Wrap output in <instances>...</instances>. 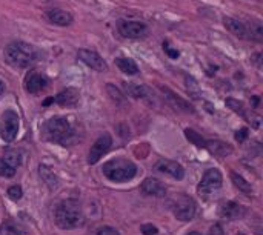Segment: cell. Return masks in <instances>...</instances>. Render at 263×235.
<instances>
[{
    "label": "cell",
    "mask_w": 263,
    "mask_h": 235,
    "mask_svg": "<svg viewBox=\"0 0 263 235\" xmlns=\"http://www.w3.org/2000/svg\"><path fill=\"white\" fill-rule=\"evenodd\" d=\"M159 90L162 91V94H163L165 100L168 102V105L172 106L174 109L182 111V112H191V114L194 112L192 106H191L186 100H183L182 97H179L174 91H171L169 88H166V86H159Z\"/></svg>",
    "instance_id": "14"
},
{
    "label": "cell",
    "mask_w": 263,
    "mask_h": 235,
    "mask_svg": "<svg viewBox=\"0 0 263 235\" xmlns=\"http://www.w3.org/2000/svg\"><path fill=\"white\" fill-rule=\"evenodd\" d=\"M171 209H172V214L175 215L177 220L189 221L195 215V203L192 198H189L186 195H180L179 198H175L172 201Z\"/></svg>",
    "instance_id": "6"
},
{
    "label": "cell",
    "mask_w": 263,
    "mask_h": 235,
    "mask_svg": "<svg viewBox=\"0 0 263 235\" xmlns=\"http://www.w3.org/2000/svg\"><path fill=\"white\" fill-rule=\"evenodd\" d=\"M79 100V91L74 90V88H68V90L58 93L55 97L48 99L43 105H49V103H57L60 106H74Z\"/></svg>",
    "instance_id": "16"
},
{
    "label": "cell",
    "mask_w": 263,
    "mask_h": 235,
    "mask_svg": "<svg viewBox=\"0 0 263 235\" xmlns=\"http://www.w3.org/2000/svg\"><path fill=\"white\" fill-rule=\"evenodd\" d=\"M140 230H142V233L143 235H157V227L156 226H153V224H143L142 227H140Z\"/></svg>",
    "instance_id": "30"
},
{
    "label": "cell",
    "mask_w": 263,
    "mask_h": 235,
    "mask_svg": "<svg viewBox=\"0 0 263 235\" xmlns=\"http://www.w3.org/2000/svg\"><path fill=\"white\" fill-rule=\"evenodd\" d=\"M186 235H202V233H199V232H189V233H186Z\"/></svg>",
    "instance_id": "35"
},
{
    "label": "cell",
    "mask_w": 263,
    "mask_h": 235,
    "mask_svg": "<svg viewBox=\"0 0 263 235\" xmlns=\"http://www.w3.org/2000/svg\"><path fill=\"white\" fill-rule=\"evenodd\" d=\"M22 195H23V191H22V188L20 186H11L10 189H8V197L13 200V201H19L20 198H22Z\"/></svg>",
    "instance_id": "28"
},
{
    "label": "cell",
    "mask_w": 263,
    "mask_h": 235,
    "mask_svg": "<svg viewBox=\"0 0 263 235\" xmlns=\"http://www.w3.org/2000/svg\"><path fill=\"white\" fill-rule=\"evenodd\" d=\"M123 88L128 96L133 99H148L151 96V90L146 85L142 83H134V82H125Z\"/></svg>",
    "instance_id": "19"
},
{
    "label": "cell",
    "mask_w": 263,
    "mask_h": 235,
    "mask_svg": "<svg viewBox=\"0 0 263 235\" xmlns=\"http://www.w3.org/2000/svg\"><path fill=\"white\" fill-rule=\"evenodd\" d=\"M208 235H225V232H223V229H222L220 224H214V226H211Z\"/></svg>",
    "instance_id": "32"
},
{
    "label": "cell",
    "mask_w": 263,
    "mask_h": 235,
    "mask_svg": "<svg viewBox=\"0 0 263 235\" xmlns=\"http://www.w3.org/2000/svg\"><path fill=\"white\" fill-rule=\"evenodd\" d=\"M163 51H165V52H166V54H168L171 58H177V57L180 55L177 49H172V48H171L168 43H163Z\"/></svg>",
    "instance_id": "31"
},
{
    "label": "cell",
    "mask_w": 263,
    "mask_h": 235,
    "mask_svg": "<svg viewBox=\"0 0 263 235\" xmlns=\"http://www.w3.org/2000/svg\"><path fill=\"white\" fill-rule=\"evenodd\" d=\"M205 148H207L211 154L217 155V157H226L232 152V148L231 144L225 143V141H220V140H207V144H205Z\"/></svg>",
    "instance_id": "21"
},
{
    "label": "cell",
    "mask_w": 263,
    "mask_h": 235,
    "mask_svg": "<svg viewBox=\"0 0 263 235\" xmlns=\"http://www.w3.org/2000/svg\"><path fill=\"white\" fill-rule=\"evenodd\" d=\"M185 135L191 143L199 146V148H205V144H207V140H205L199 132H195L194 129H185Z\"/></svg>",
    "instance_id": "25"
},
{
    "label": "cell",
    "mask_w": 263,
    "mask_h": 235,
    "mask_svg": "<svg viewBox=\"0 0 263 235\" xmlns=\"http://www.w3.org/2000/svg\"><path fill=\"white\" fill-rule=\"evenodd\" d=\"M19 134V115L8 109L2 114V126H0V135L8 143L14 141Z\"/></svg>",
    "instance_id": "7"
},
{
    "label": "cell",
    "mask_w": 263,
    "mask_h": 235,
    "mask_svg": "<svg viewBox=\"0 0 263 235\" xmlns=\"http://www.w3.org/2000/svg\"><path fill=\"white\" fill-rule=\"evenodd\" d=\"M223 23H225L226 29L232 36H236L239 39H245V40L251 39L249 37V31H248V26L243 22H240L237 19H232V17H225Z\"/></svg>",
    "instance_id": "17"
},
{
    "label": "cell",
    "mask_w": 263,
    "mask_h": 235,
    "mask_svg": "<svg viewBox=\"0 0 263 235\" xmlns=\"http://www.w3.org/2000/svg\"><path fill=\"white\" fill-rule=\"evenodd\" d=\"M5 62L13 68L26 69L39 58V51L29 43L25 42H13L4 51Z\"/></svg>",
    "instance_id": "1"
},
{
    "label": "cell",
    "mask_w": 263,
    "mask_h": 235,
    "mask_svg": "<svg viewBox=\"0 0 263 235\" xmlns=\"http://www.w3.org/2000/svg\"><path fill=\"white\" fill-rule=\"evenodd\" d=\"M156 169L162 174H166L169 177L175 179V180H182L185 177V169L180 163L177 162H172V160H159L156 163Z\"/></svg>",
    "instance_id": "12"
},
{
    "label": "cell",
    "mask_w": 263,
    "mask_h": 235,
    "mask_svg": "<svg viewBox=\"0 0 263 235\" xmlns=\"http://www.w3.org/2000/svg\"><path fill=\"white\" fill-rule=\"evenodd\" d=\"M45 129L51 141L62 146H68L74 140V128L65 117H52L51 120H48Z\"/></svg>",
    "instance_id": "4"
},
{
    "label": "cell",
    "mask_w": 263,
    "mask_h": 235,
    "mask_svg": "<svg viewBox=\"0 0 263 235\" xmlns=\"http://www.w3.org/2000/svg\"><path fill=\"white\" fill-rule=\"evenodd\" d=\"M111 144H112V138L109 134H103L100 135L94 144L91 146L90 149V155H88V163L90 165H96L109 149H111Z\"/></svg>",
    "instance_id": "10"
},
{
    "label": "cell",
    "mask_w": 263,
    "mask_h": 235,
    "mask_svg": "<svg viewBox=\"0 0 263 235\" xmlns=\"http://www.w3.org/2000/svg\"><path fill=\"white\" fill-rule=\"evenodd\" d=\"M55 223L62 229H74L82 223V208L76 200H63L55 208Z\"/></svg>",
    "instance_id": "3"
},
{
    "label": "cell",
    "mask_w": 263,
    "mask_h": 235,
    "mask_svg": "<svg viewBox=\"0 0 263 235\" xmlns=\"http://www.w3.org/2000/svg\"><path fill=\"white\" fill-rule=\"evenodd\" d=\"M48 86V79L39 72H28L25 77V90L29 94H39Z\"/></svg>",
    "instance_id": "13"
},
{
    "label": "cell",
    "mask_w": 263,
    "mask_h": 235,
    "mask_svg": "<svg viewBox=\"0 0 263 235\" xmlns=\"http://www.w3.org/2000/svg\"><path fill=\"white\" fill-rule=\"evenodd\" d=\"M40 175H42V179L45 180L46 185H49L51 188L57 186V177H55L54 172H52L48 166L40 165Z\"/></svg>",
    "instance_id": "24"
},
{
    "label": "cell",
    "mask_w": 263,
    "mask_h": 235,
    "mask_svg": "<svg viewBox=\"0 0 263 235\" xmlns=\"http://www.w3.org/2000/svg\"><path fill=\"white\" fill-rule=\"evenodd\" d=\"M117 29L125 39H143L148 36V26L137 20H120Z\"/></svg>",
    "instance_id": "8"
},
{
    "label": "cell",
    "mask_w": 263,
    "mask_h": 235,
    "mask_svg": "<svg viewBox=\"0 0 263 235\" xmlns=\"http://www.w3.org/2000/svg\"><path fill=\"white\" fill-rule=\"evenodd\" d=\"M106 90H108V93H109V97L117 103V105H123L125 103V97L122 96V93L117 90L115 86H112V85H108L106 86Z\"/></svg>",
    "instance_id": "26"
},
{
    "label": "cell",
    "mask_w": 263,
    "mask_h": 235,
    "mask_svg": "<svg viewBox=\"0 0 263 235\" xmlns=\"http://www.w3.org/2000/svg\"><path fill=\"white\" fill-rule=\"evenodd\" d=\"M246 137H248V129H246V128H242V129L237 131V134H236V140H237V141H243Z\"/></svg>",
    "instance_id": "33"
},
{
    "label": "cell",
    "mask_w": 263,
    "mask_h": 235,
    "mask_svg": "<svg viewBox=\"0 0 263 235\" xmlns=\"http://www.w3.org/2000/svg\"><path fill=\"white\" fill-rule=\"evenodd\" d=\"M5 93V83H4V80L0 79V96H2Z\"/></svg>",
    "instance_id": "34"
},
{
    "label": "cell",
    "mask_w": 263,
    "mask_h": 235,
    "mask_svg": "<svg viewBox=\"0 0 263 235\" xmlns=\"http://www.w3.org/2000/svg\"><path fill=\"white\" fill-rule=\"evenodd\" d=\"M115 65H117V68H119L123 74H128V75H136L139 72L137 63L133 60V58H128V57L115 58Z\"/></svg>",
    "instance_id": "22"
},
{
    "label": "cell",
    "mask_w": 263,
    "mask_h": 235,
    "mask_svg": "<svg viewBox=\"0 0 263 235\" xmlns=\"http://www.w3.org/2000/svg\"><path fill=\"white\" fill-rule=\"evenodd\" d=\"M222 217L228 218V220H239L245 215V208L239 203H234V201H226L223 203V206L220 209Z\"/></svg>",
    "instance_id": "20"
},
{
    "label": "cell",
    "mask_w": 263,
    "mask_h": 235,
    "mask_svg": "<svg viewBox=\"0 0 263 235\" xmlns=\"http://www.w3.org/2000/svg\"><path fill=\"white\" fill-rule=\"evenodd\" d=\"M46 17H48V20L51 23H54L57 26H70L74 22V17H73L71 13H68L65 10H58V8L48 10L46 11Z\"/></svg>",
    "instance_id": "18"
},
{
    "label": "cell",
    "mask_w": 263,
    "mask_h": 235,
    "mask_svg": "<svg viewBox=\"0 0 263 235\" xmlns=\"http://www.w3.org/2000/svg\"><path fill=\"white\" fill-rule=\"evenodd\" d=\"M222 183H223V177H222V174L219 169H208L207 172L203 174V177L197 186V191L200 195L203 197H208L210 194H213L214 191L220 189L222 188Z\"/></svg>",
    "instance_id": "5"
},
{
    "label": "cell",
    "mask_w": 263,
    "mask_h": 235,
    "mask_svg": "<svg viewBox=\"0 0 263 235\" xmlns=\"http://www.w3.org/2000/svg\"><path fill=\"white\" fill-rule=\"evenodd\" d=\"M77 57L80 62H83L88 68H91L94 71H99V72L108 71V63L103 60L99 52H96L93 49H79Z\"/></svg>",
    "instance_id": "9"
},
{
    "label": "cell",
    "mask_w": 263,
    "mask_h": 235,
    "mask_svg": "<svg viewBox=\"0 0 263 235\" xmlns=\"http://www.w3.org/2000/svg\"><path fill=\"white\" fill-rule=\"evenodd\" d=\"M140 191L145 195H150V197H163L166 194V186L160 180L153 179V177H148V179H145L142 182Z\"/></svg>",
    "instance_id": "15"
},
{
    "label": "cell",
    "mask_w": 263,
    "mask_h": 235,
    "mask_svg": "<svg viewBox=\"0 0 263 235\" xmlns=\"http://www.w3.org/2000/svg\"><path fill=\"white\" fill-rule=\"evenodd\" d=\"M240 235H242V233H240Z\"/></svg>",
    "instance_id": "36"
},
{
    "label": "cell",
    "mask_w": 263,
    "mask_h": 235,
    "mask_svg": "<svg viewBox=\"0 0 263 235\" xmlns=\"http://www.w3.org/2000/svg\"><path fill=\"white\" fill-rule=\"evenodd\" d=\"M102 171L108 180L115 182V183H123V182H129L136 177L137 166L128 159H114V160L106 162L103 165Z\"/></svg>",
    "instance_id": "2"
},
{
    "label": "cell",
    "mask_w": 263,
    "mask_h": 235,
    "mask_svg": "<svg viewBox=\"0 0 263 235\" xmlns=\"http://www.w3.org/2000/svg\"><path fill=\"white\" fill-rule=\"evenodd\" d=\"M226 105H228L234 112L240 114L242 117H245V119H246V112H245V108H243V103H242V102H237V100H234V99H226Z\"/></svg>",
    "instance_id": "27"
},
{
    "label": "cell",
    "mask_w": 263,
    "mask_h": 235,
    "mask_svg": "<svg viewBox=\"0 0 263 235\" xmlns=\"http://www.w3.org/2000/svg\"><path fill=\"white\" fill-rule=\"evenodd\" d=\"M20 166V155L16 151H8L0 159V175L2 177H13L17 168Z\"/></svg>",
    "instance_id": "11"
},
{
    "label": "cell",
    "mask_w": 263,
    "mask_h": 235,
    "mask_svg": "<svg viewBox=\"0 0 263 235\" xmlns=\"http://www.w3.org/2000/svg\"><path fill=\"white\" fill-rule=\"evenodd\" d=\"M231 180L234 183V186H236L239 191H242L245 195H252V186L249 185V182H246L242 175L236 174V172H232L231 174Z\"/></svg>",
    "instance_id": "23"
},
{
    "label": "cell",
    "mask_w": 263,
    "mask_h": 235,
    "mask_svg": "<svg viewBox=\"0 0 263 235\" xmlns=\"http://www.w3.org/2000/svg\"><path fill=\"white\" fill-rule=\"evenodd\" d=\"M97 235H120V232L112 226H103L97 230Z\"/></svg>",
    "instance_id": "29"
}]
</instances>
